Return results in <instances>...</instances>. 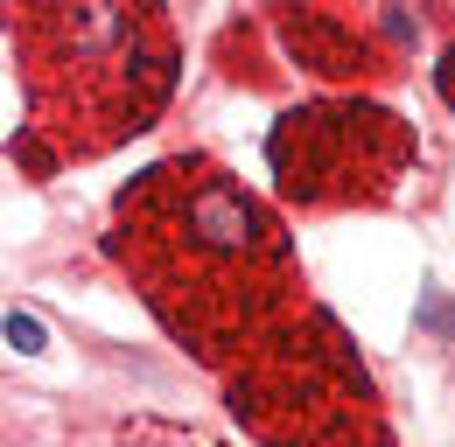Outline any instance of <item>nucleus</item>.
Listing matches in <instances>:
<instances>
[{
  "mask_svg": "<svg viewBox=\"0 0 455 447\" xmlns=\"http://www.w3.org/2000/svg\"><path fill=\"white\" fill-rule=\"evenodd\" d=\"M252 203L225 189V182H211L196 203H189V231H196V245H211V252H245L252 245Z\"/></svg>",
  "mask_w": 455,
  "mask_h": 447,
  "instance_id": "1",
  "label": "nucleus"
},
{
  "mask_svg": "<svg viewBox=\"0 0 455 447\" xmlns=\"http://www.w3.org/2000/svg\"><path fill=\"white\" fill-rule=\"evenodd\" d=\"M7 342H14L21 357H43V349H50V342H43V322H36V315H21V308L7 315Z\"/></svg>",
  "mask_w": 455,
  "mask_h": 447,
  "instance_id": "2",
  "label": "nucleus"
},
{
  "mask_svg": "<svg viewBox=\"0 0 455 447\" xmlns=\"http://www.w3.org/2000/svg\"><path fill=\"white\" fill-rule=\"evenodd\" d=\"M379 21H386V35H393V43H406V50L420 43V14H406L399 0H386V14H379Z\"/></svg>",
  "mask_w": 455,
  "mask_h": 447,
  "instance_id": "3",
  "label": "nucleus"
},
{
  "mask_svg": "<svg viewBox=\"0 0 455 447\" xmlns=\"http://www.w3.org/2000/svg\"><path fill=\"white\" fill-rule=\"evenodd\" d=\"M113 28H119L113 7L106 0H84V43H113Z\"/></svg>",
  "mask_w": 455,
  "mask_h": 447,
  "instance_id": "4",
  "label": "nucleus"
},
{
  "mask_svg": "<svg viewBox=\"0 0 455 447\" xmlns=\"http://www.w3.org/2000/svg\"><path fill=\"white\" fill-rule=\"evenodd\" d=\"M420 322H427V329H449V301L427 294V301H420Z\"/></svg>",
  "mask_w": 455,
  "mask_h": 447,
  "instance_id": "5",
  "label": "nucleus"
},
{
  "mask_svg": "<svg viewBox=\"0 0 455 447\" xmlns=\"http://www.w3.org/2000/svg\"><path fill=\"white\" fill-rule=\"evenodd\" d=\"M435 91H442V106H455V50L442 56V70H435Z\"/></svg>",
  "mask_w": 455,
  "mask_h": 447,
  "instance_id": "6",
  "label": "nucleus"
}]
</instances>
